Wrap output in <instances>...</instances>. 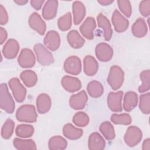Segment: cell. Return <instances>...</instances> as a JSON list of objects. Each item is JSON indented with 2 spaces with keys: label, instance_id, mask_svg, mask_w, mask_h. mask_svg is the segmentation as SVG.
<instances>
[{
  "label": "cell",
  "instance_id": "cell-1",
  "mask_svg": "<svg viewBox=\"0 0 150 150\" xmlns=\"http://www.w3.org/2000/svg\"><path fill=\"white\" fill-rule=\"evenodd\" d=\"M37 117L36 109L34 105L30 104L21 105L16 112V118L20 122H35Z\"/></svg>",
  "mask_w": 150,
  "mask_h": 150
},
{
  "label": "cell",
  "instance_id": "cell-2",
  "mask_svg": "<svg viewBox=\"0 0 150 150\" xmlns=\"http://www.w3.org/2000/svg\"><path fill=\"white\" fill-rule=\"evenodd\" d=\"M0 104L2 110L12 114L15 110V102L8 90L6 84L1 83L0 86Z\"/></svg>",
  "mask_w": 150,
  "mask_h": 150
},
{
  "label": "cell",
  "instance_id": "cell-3",
  "mask_svg": "<svg viewBox=\"0 0 150 150\" xmlns=\"http://www.w3.org/2000/svg\"><path fill=\"white\" fill-rule=\"evenodd\" d=\"M124 80V73L122 69L117 65L111 67L107 77V82L114 90H117L122 86Z\"/></svg>",
  "mask_w": 150,
  "mask_h": 150
},
{
  "label": "cell",
  "instance_id": "cell-4",
  "mask_svg": "<svg viewBox=\"0 0 150 150\" xmlns=\"http://www.w3.org/2000/svg\"><path fill=\"white\" fill-rule=\"evenodd\" d=\"M38 62L42 65H49L54 62L53 54L41 43H37L34 46Z\"/></svg>",
  "mask_w": 150,
  "mask_h": 150
},
{
  "label": "cell",
  "instance_id": "cell-5",
  "mask_svg": "<svg viewBox=\"0 0 150 150\" xmlns=\"http://www.w3.org/2000/svg\"><path fill=\"white\" fill-rule=\"evenodd\" d=\"M142 137L141 130L137 127H129L124 135V141L125 144L130 146L133 147L139 143Z\"/></svg>",
  "mask_w": 150,
  "mask_h": 150
},
{
  "label": "cell",
  "instance_id": "cell-6",
  "mask_svg": "<svg viewBox=\"0 0 150 150\" xmlns=\"http://www.w3.org/2000/svg\"><path fill=\"white\" fill-rule=\"evenodd\" d=\"M8 84L16 101L19 103L23 101L26 97V90L20 80L16 77L12 78Z\"/></svg>",
  "mask_w": 150,
  "mask_h": 150
},
{
  "label": "cell",
  "instance_id": "cell-7",
  "mask_svg": "<svg viewBox=\"0 0 150 150\" xmlns=\"http://www.w3.org/2000/svg\"><path fill=\"white\" fill-rule=\"evenodd\" d=\"M65 71L72 75L79 74L81 70V63L80 59L75 56L67 58L64 63Z\"/></svg>",
  "mask_w": 150,
  "mask_h": 150
},
{
  "label": "cell",
  "instance_id": "cell-8",
  "mask_svg": "<svg viewBox=\"0 0 150 150\" xmlns=\"http://www.w3.org/2000/svg\"><path fill=\"white\" fill-rule=\"evenodd\" d=\"M123 92H110L107 96V105L109 108L113 112H121L122 108V98Z\"/></svg>",
  "mask_w": 150,
  "mask_h": 150
},
{
  "label": "cell",
  "instance_id": "cell-9",
  "mask_svg": "<svg viewBox=\"0 0 150 150\" xmlns=\"http://www.w3.org/2000/svg\"><path fill=\"white\" fill-rule=\"evenodd\" d=\"M18 62L23 68L33 67L35 64V57L33 52L29 49H23L18 57Z\"/></svg>",
  "mask_w": 150,
  "mask_h": 150
},
{
  "label": "cell",
  "instance_id": "cell-10",
  "mask_svg": "<svg viewBox=\"0 0 150 150\" xmlns=\"http://www.w3.org/2000/svg\"><path fill=\"white\" fill-rule=\"evenodd\" d=\"M96 55L99 60L104 62H108L112 57L113 50L109 45L100 43L96 46Z\"/></svg>",
  "mask_w": 150,
  "mask_h": 150
},
{
  "label": "cell",
  "instance_id": "cell-11",
  "mask_svg": "<svg viewBox=\"0 0 150 150\" xmlns=\"http://www.w3.org/2000/svg\"><path fill=\"white\" fill-rule=\"evenodd\" d=\"M111 20L116 32L121 33L127 29L129 22L118 10L116 9L114 11Z\"/></svg>",
  "mask_w": 150,
  "mask_h": 150
},
{
  "label": "cell",
  "instance_id": "cell-12",
  "mask_svg": "<svg viewBox=\"0 0 150 150\" xmlns=\"http://www.w3.org/2000/svg\"><path fill=\"white\" fill-rule=\"evenodd\" d=\"M30 27L40 35H43L46 31V23L41 16L36 12L32 13L29 18Z\"/></svg>",
  "mask_w": 150,
  "mask_h": 150
},
{
  "label": "cell",
  "instance_id": "cell-13",
  "mask_svg": "<svg viewBox=\"0 0 150 150\" xmlns=\"http://www.w3.org/2000/svg\"><path fill=\"white\" fill-rule=\"evenodd\" d=\"M88 100L87 95L84 90L77 94L72 95L69 100L70 106L74 110H80L84 108Z\"/></svg>",
  "mask_w": 150,
  "mask_h": 150
},
{
  "label": "cell",
  "instance_id": "cell-14",
  "mask_svg": "<svg viewBox=\"0 0 150 150\" xmlns=\"http://www.w3.org/2000/svg\"><path fill=\"white\" fill-rule=\"evenodd\" d=\"M43 42L47 48L52 51H55L60 46V38L57 32L50 30L47 32Z\"/></svg>",
  "mask_w": 150,
  "mask_h": 150
},
{
  "label": "cell",
  "instance_id": "cell-15",
  "mask_svg": "<svg viewBox=\"0 0 150 150\" xmlns=\"http://www.w3.org/2000/svg\"><path fill=\"white\" fill-rule=\"evenodd\" d=\"M19 50L18 42L13 39H9L2 49V53L4 57L8 59H12L17 56Z\"/></svg>",
  "mask_w": 150,
  "mask_h": 150
},
{
  "label": "cell",
  "instance_id": "cell-16",
  "mask_svg": "<svg viewBox=\"0 0 150 150\" xmlns=\"http://www.w3.org/2000/svg\"><path fill=\"white\" fill-rule=\"evenodd\" d=\"M96 23L95 19L92 17H87L80 27V31L84 37L88 40L94 38V30L96 29Z\"/></svg>",
  "mask_w": 150,
  "mask_h": 150
},
{
  "label": "cell",
  "instance_id": "cell-17",
  "mask_svg": "<svg viewBox=\"0 0 150 150\" xmlns=\"http://www.w3.org/2000/svg\"><path fill=\"white\" fill-rule=\"evenodd\" d=\"M62 85L67 91L73 93L79 90L81 87V83L80 80L75 77L65 76L62 79Z\"/></svg>",
  "mask_w": 150,
  "mask_h": 150
},
{
  "label": "cell",
  "instance_id": "cell-18",
  "mask_svg": "<svg viewBox=\"0 0 150 150\" xmlns=\"http://www.w3.org/2000/svg\"><path fill=\"white\" fill-rule=\"evenodd\" d=\"M58 1L56 0L47 1L42 9V16L46 20L53 19L57 13Z\"/></svg>",
  "mask_w": 150,
  "mask_h": 150
},
{
  "label": "cell",
  "instance_id": "cell-19",
  "mask_svg": "<svg viewBox=\"0 0 150 150\" xmlns=\"http://www.w3.org/2000/svg\"><path fill=\"white\" fill-rule=\"evenodd\" d=\"M98 27L101 28L104 31V38L106 41H109L112 35L111 25L108 19L102 13L98 14L97 16Z\"/></svg>",
  "mask_w": 150,
  "mask_h": 150
},
{
  "label": "cell",
  "instance_id": "cell-20",
  "mask_svg": "<svg viewBox=\"0 0 150 150\" xmlns=\"http://www.w3.org/2000/svg\"><path fill=\"white\" fill-rule=\"evenodd\" d=\"M84 72L89 76H94L97 72L98 64L96 59L90 55L86 56L83 60Z\"/></svg>",
  "mask_w": 150,
  "mask_h": 150
},
{
  "label": "cell",
  "instance_id": "cell-21",
  "mask_svg": "<svg viewBox=\"0 0 150 150\" xmlns=\"http://www.w3.org/2000/svg\"><path fill=\"white\" fill-rule=\"evenodd\" d=\"M105 142L98 132L92 133L88 138V146L90 150H102L104 148Z\"/></svg>",
  "mask_w": 150,
  "mask_h": 150
},
{
  "label": "cell",
  "instance_id": "cell-22",
  "mask_svg": "<svg viewBox=\"0 0 150 150\" xmlns=\"http://www.w3.org/2000/svg\"><path fill=\"white\" fill-rule=\"evenodd\" d=\"M50 97L45 93L39 94L36 99V107L40 114H45L48 112L51 107Z\"/></svg>",
  "mask_w": 150,
  "mask_h": 150
},
{
  "label": "cell",
  "instance_id": "cell-23",
  "mask_svg": "<svg viewBox=\"0 0 150 150\" xmlns=\"http://www.w3.org/2000/svg\"><path fill=\"white\" fill-rule=\"evenodd\" d=\"M72 10L74 23L75 25H79L86 15V8L81 2L74 1L73 3Z\"/></svg>",
  "mask_w": 150,
  "mask_h": 150
},
{
  "label": "cell",
  "instance_id": "cell-24",
  "mask_svg": "<svg viewBox=\"0 0 150 150\" xmlns=\"http://www.w3.org/2000/svg\"><path fill=\"white\" fill-rule=\"evenodd\" d=\"M147 26L143 18H138L132 25V33L137 38H140L145 36L147 33Z\"/></svg>",
  "mask_w": 150,
  "mask_h": 150
},
{
  "label": "cell",
  "instance_id": "cell-25",
  "mask_svg": "<svg viewBox=\"0 0 150 150\" xmlns=\"http://www.w3.org/2000/svg\"><path fill=\"white\" fill-rule=\"evenodd\" d=\"M67 39L70 46L74 49L81 47L85 43V40L76 30H70L67 34Z\"/></svg>",
  "mask_w": 150,
  "mask_h": 150
},
{
  "label": "cell",
  "instance_id": "cell-26",
  "mask_svg": "<svg viewBox=\"0 0 150 150\" xmlns=\"http://www.w3.org/2000/svg\"><path fill=\"white\" fill-rule=\"evenodd\" d=\"M63 134L69 139L75 140L80 138L83 135V130L74 127L71 124H67L63 128Z\"/></svg>",
  "mask_w": 150,
  "mask_h": 150
},
{
  "label": "cell",
  "instance_id": "cell-27",
  "mask_svg": "<svg viewBox=\"0 0 150 150\" xmlns=\"http://www.w3.org/2000/svg\"><path fill=\"white\" fill-rule=\"evenodd\" d=\"M138 95L134 91H128L125 93L124 98L123 107L124 110L129 112L132 110L137 105Z\"/></svg>",
  "mask_w": 150,
  "mask_h": 150
},
{
  "label": "cell",
  "instance_id": "cell-28",
  "mask_svg": "<svg viewBox=\"0 0 150 150\" xmlns=\"http://www.w3.org/2000/svg\"><path fill=\"white\" fill-rule=\"evenodd\" d=\"M20 77L24 84L28 87L34 86L38 81L36 74L30 70L23 71L20 74Z\"/></svg>",
  "mask_w": 150,
  "mask_h": 150
},
{
  "label": "cell",
  "instance_id": "cell-29",
  "mask_svg": "<svg viewBox=\"0 0 150 150\" xmlns=\"http://www.w3.org/2000/svg\"><path fill=\"white\" fill-rule=\"evenodd\" d=\"M13 146L18 150L36 149V145L32 139H22L15 138L13 141Z\"/></svg>",
  "mask_w": 150,
  "mask_h": 150
},
{
  "label": "cell",
  "instance_id": "cell-30",
  "mask_svg": "<svg viewBox=\"0 0 150 150\" xmlns=\"http://www.w3.org/2000/svg\"><path fill=\"white\" fill-rule=\"evenodd\" d=\"M87 90L89 95L94 98L100 97L104 92L103 85L100 82L96 80L91 81L88 84Z\"/></svg>",
  "mask_w": 150,
  "mask_h": 150
},
{
  "label": "cell",
  "instance_id": "cell-31",
  "mask_svg": "<svg viewBox=\"0 0 150 150\" xmlns=\"http://www.w3.org/2000/svg\"><path fill=\"white\" fill-rule=\"evenodd\" d=\"M48 145L50 150H63L67 147V142L64 138L57 135L52 137L49 139Z\"/></svg>",
  "mask_w": 150,
  "mask_h": 150
},
{
  "label": "cell",
  "instance_id": "cell-32",
  "mask_svg": "<svg viewBox=\"0 0 150 150\" xmlns=\"http://www.w3.org/2000/svg\"><path fill=\"white\" fill-rule=\"evenodd\" d=\"M99 129L107 140H112L115 138L114 128L110 122L104 121L102 122Z\"/></svg>",
  "mask_w": 150,
  "mask_h": 150
},
{
  "label": "cell",
  "instance_id": "cell-33",
  "mask_svg": "<svg viewBox=\"0 0 150 150\" xmlns=\"http://www.w3.org/2000/svg\"><path fill=\"white\" fill-rule=\"evenodd\" d=\"M16 134L19 137H30L34 133V128L31 125L20 124L16 128Z\"/></svg>",
  "mask_w": 150,
  "mask_h": 150
},
{
  "label": "cell",
  "instance_id": "cell-34",
  "mask_svg": "<svg viewBox=\"0 0 150 150\" xmlns=\"http://www.w3.org/2000/svg\"><path fill=\"white\" fill-rule=\"evenodd\" d=\"M140 79L142 81V84L138 88L139 93H145L149 90V79H150V71L146 70L142 71L140 73Z\"/></svg>",
  "mask_w": 150,
  "mask_h": 150
},
{
  "label": "cell",
  "instance_id": "cell-35",
  "mask_svg": "<svg viewBox=\"0 0 150 150\" xmlns=\"http://www.w3.org/2000/svg\"><path fill=\"white\" fill-rule=\"evenodd\" d=\"M15 127V122L11 119H8L4 124L1 129V136L4 139H9L12 136Z\"/></svg>",
  "mask_w": 150,
  "mask_h": 150
},
{
  "label": "cell",
  "instance_id": "cell-36",
  "mask_svg": "<svg viewBox=\"0 0 150 150\" xmlns=\"http://www.w3.org/2000/svg\"><path fill=\"white\" fill-rule=\"evenodd\" d=\"M111 121L115 124L129 125L132 122L131 116L127 113L117 114H113L111 116Z\"/></svg>",
  "mask_w": 150,
  "mask_h": 150
},
{
  "label": "cell",
  "instance_id": "cell-37",
  "mask_svg": "<svg viewBox=\"0 0 150 150\" xmlns=\"http://www.w3.org/2000/svg\"><path fill=\"white\" fill-rule=\"evenodd\" d=\"M139 107L140 110L145 114L150 112V93H147L141 94L139 97Z\"/></svg>",
  "mask_w": 150,
  "mask_h": 150
},
{
  "label": "cell",
  "instance_id": "cell-38",
  "mask_svg": "<svg viewBox=\"0 0 150 150\" xmlns=\"http://www.w3.org/2000/svg\"><path fill=\"white\" fill-rule=\"evenodd\" d=\"M89 117L87 114L84 112H77L73 117V123L78 126L83 127L88 125L89 123Z\"/></svg>",
  "mask_w": 150,
  "mask_h": 150
},
{
  "label": "cell",
  "instance_id": "cell-39",
  "mask_svg": "<svg viewBox=\"0 0 150 150\" xmlns=\"http://www.w3.org/2000/svg\"><path fill=\"white\" fill-rule=\"evenodd\" d=\"M71 15L70 12H67L62 17L59 18L57 21L59 28L62 31L69 30L71 26Z\"/></svg>",
  "mask_w": 150,
  "mask_h": 150
},
{
  "label": "cell",
  "instance_id": "cell-40",
  "mask_svg": "<svg viewBox=\"0 0 150 150\" xmlns=\"http://www.w3.org/2000/svg\"><path fill=\"white\" fill-rule=\"evenodd\" d=\"M117 4L119 9L127 17H130L132 14V8L131 3L128 0H118Z\"/></svg>",
  "mask_w": 150,
  "mask_h": 150
},
{
  "label": "cell",
  "instance_id": "cell-41",
  "mask_svg": "<svg viewBox=\"0 0 150 150\" xmlns=\"http://www.w3.org/2000/svg\"><path fill=\"white\" fill-rule=\"evenodd\" d=\"M139 9L142 16H148L150 14V0L142 1L139 4Z\"/></svg>",
  "mask_w": 150,
  "mask_h": 150
},
{
  "label": "cell",
  "instance_id": "cell-42",
  "mask_svg": "<svg viewBox=\"0 0 150 150\" xmlns=\"http://www.w3.org/2000/svg\"><path fill=\"white\" fill-rule=\"evenodd\" d=\"M8 21V15L5 8L0 4V24L5 25Z\"/></svg>",
  "mask_w": 150,
  "mask_h": 150
},
{
  "label": "cell",
  "instance_id": "cell-43",
  "mask_svg": "<svg viewBox=\"0 0 150 150\" xmlns=\"http://www.w3.org/2000/svg\"><path fill=\"white\" fill-rule=\"evenodd\" d=\"M44 2L43 0H32L30 1V4L33 8L38 11L40 9Z\"/></svg>",
  "mask_w": 150,
  "mask_h": 150
},
{
  "label": "cell",
  "instance_id": "cell-44",
  "mask_svg": "<svg viewBox=\"0 0 150 150\" xmlns=\"http://www.w3.org/2000/svg\"><path fill=\"white\" fill-rule=\"evenodd\" d=\"M7 32L2 27L0 28V43L2 45L7 38Z\"/></svg>",
  "mask_w": 150,
  "mask_h": 150
},
{
  "label": "cell",
  "instance_id": "cell-45",
  "mask_svg": "<svg viewBox=\"0 0 150 150\" xmlns=\"http://www.w3.org/2000/svg\"><path fill=\"white\" fill-rule=\"evenodd\" d=\"M143 150H149L150 149V139L147 138L145 139L142 144V148Z\"/></svg>",
  "mask_w": 150,
  "mask_h": 150
},
{
  "label": "cell",
  "instance_id": "cell-46",
  "mask_svg": "<svg viewBox=\"0 0 150 150\" xmlns=\"http://www.w3.org/2000/svg\"><path fill=\"white\" fill-rule=\"evenodd\" d=\"M97 2L102 5H108L112 4L114 1L113 0H98Z\"/></svg>",
  "mask_w": 150,
  "mask_h": 150
},
{
  "label": "cell",
  "instance_id": "cell-47",
  "mask_svg": "<svg viewBox=\"0 0 150 150\" xmlns=\"http://www.w3.org/2000/svg\"><path fill=\"white\" fill-rule=\"evenodd\" d=\"M14 2L19 5H24L28 2L27 0H14Z\"/></svg>",
  "mask_w": 150,
  "mask_h": 150
}]
</instances>
